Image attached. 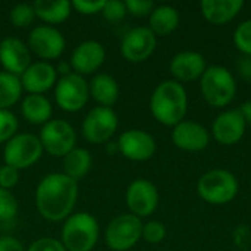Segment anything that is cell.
I'll use <instances>...</instances> for the list:
<instances>
[{
	"instance_id": "obj_1",
	"label": "cell",
	"mask_w": 251,
	"mask_h": 251,
	"mask_svg": "<svg viewBox=\"0 0 251 251\" xmlns=\"http://www.w3.org/2000/svg\"><path fill=\"white\" fill-rule=\"evenodd\" d=\"M78 200V182L62 172L46 175L35 188L38 213L50 222L66 221Z\"/></svg>"
},
{
	"instance_id": "obj_2",
	"label": "cell",
	"mask_w": 251,
	"mask_h": 251,
	"mask_svg": "<svg viewBox=\"0 0 251 251\" xmlns=\"http://www.w3.org/2000/svg\"><path fill=\"white\" fill-rule=\"evenodd\" d=\"M188 107L187 91L178 81L160 82L150 97V112L157 122L175 126L184 121Z\"/></svg>"
},
{
	"instance_id": "obj_3",
	"label": "cell",
	"mask_w": 251,
	"mask_h": 251,
	"mask_svg": "<svg viewBox=\"0 0 251 251\" xmlns=\"http://www.w3.org/2000/svg\"><path fill=\"white\" fill-rule=\"evenodd\" d=\"M100 235L97 219L88 212L72 213L62 226L60 241L66 251H91Z\"/></svg>"
},
{
	"instance_id": "obj_4",
	"label": "cell",
	"mask_w": 251,
	"mask_h": 251,
	"mask_svg": "<svg viewBox=\"0 0 251 251\" xmlns=\"http://www.w3.org/2000/svg\"><path fill=\"white\" fill-rule=\"evenodd\" d=\"M200 90L207 104L213 107L228 106L237 94V82L234 75L219 65L206 68L200 78Z\"/></svg>"
},
{
	"instance_id": "obj_5",
	"label": "cell",
	"mask_w": 251,
	"mask_h": 251,
	"mask_svg": "<svg viewBox=\"0 0 251 251\" xmlns=\"http://www.w3.org/2000/svg\"><path fill=\"white\" fill-rule=\"evenodd\" d=\"M199 196L209 204L221 206L232 201L238 194V179L225 169L206 172L197 184Z\"/></svg>"
},
{
	"instance_id": "obj_6",
	"label": "cell",
	"mask_w": 251,
	"mask_h": 251,
	"mask_svg": "<svg viewBox=\"0 0 251 251\" xmlns=\"http://www.w3.org/2000/svg\"><path fill=\"white\" fill-rule=\"evenodd\" d=\"M43 153L44 150L38 135L24 132L16 134L4 144L3 160L4 165L22 171L35 165L43 156Z\"/></svg>"
},
{
	"instance_id": "obj_7",
	"label": "cell",
	"mask_w": 251,
	"mask_h": 251,
	"mask_svg": "<svg viewBox=\"0 0 251 251\" xmlns=\"http://www.w3.org/2000/svg\"><path fill=\"white\" fill-rule=\"evenodd\" d=\"M141 219L132 213H124L109 222L104 238L110 250L128 251L141 240Z\"/></svg>"
},
{
	"instance_id": "obj_8",
	"label": "cell",
	"mask_w": 251,
	"mask_h": 251,
	"mask_svg": "<svg viewBox=\"0 0 251 251\" xmlns=\"http://www.w3.org/2000/svg\"><path fill=\"white\" fill-rule=\"evenodd\" d=\"M119 125V119L116 112L112 107L97 106L91 109L81 125L82 137L90 144H106L115 135Z\"/></svg>"
},
{
	"instance_id": "obj_9",
	"label": "cell",
	"mask_w": 251,
	"mask_h": 251,
	"mask_svg": "<svg viewBox=\"0 0 251 251\" xmlns=\"http://www.w3.org/2000/svg\"><path fill=\"white\" fill-rule=\"evenodd\" d=\"M43 150L54 157H65L75 149L76 134L74 126L63 119H50L41 126L38 135Z\"/></svg>"
},
{
	"instance_id": "obj_10",
	"label": "cell",
	"mask_w": 251,
	"mask_h": 251,
	"mask_svg": "<svg viewBox=\"0 0 251 251\" xmlns=\"http://www.w3.org/2000/svg\"><path fill=\"white\" fill-rule=\"evenodd\" d=\"M88 97V82L75 72L59 78L54 85V100L57 106L68 113L79 112L87 104Z\"/></svg>"
},
{
	"instance_id": "obj_11",
	"label": "cell",
	"mask_w": 251,
	"mask_h": 251,
	"mask_svg": "<svg viewBox=\"0 0 251 251\" xmlns=\"http://www.w3.org/2000/svg\"><path fill=\"white\" fill-rule=\"evenodd\" d=\"M28 49L41 60H54L62 56L66 47L63 34L50 25H38L28 35Z\"/></svg>"
},
{
	"instance_id": "obj_12",
	"label": "cell",
	"mask_w": 251,
	"mask_h": 251,
	"mask_svg": "<svg viewBox=\"0 0 251 251\" xmlns=\"http://www.w3.org/2000/svg\"><path fill=\"white\" fill-rule=\"evenodd\" d=\"M157 37L149 26H137L125 34L121 43V53L131 63L147 60L156 50Z\"/></svg>"
},
{
	"instance_id": "obj_13",
	"label": "cell",
	"mask_w": 251,
	"mask_h": 251,
	"mask_svg": "<svg viewBox=\"0 0 251 251\" xmlns=\"http://www.w3.org/2000/svg\"><path fill=\"white\" fill-rule=\"evenodd\" d=\"M125 201L132 215L137 218H147L154 213L159 206V191L149 179L132 181L125 194Z\"/></svg>"
},
{
	"instance_id": "obj_14",
	"label": "cell",
	"mask_w": 251,
	"mask_h": 251,
	"mask_svg": "<svg viewBox=\"0 0 251 251\" xmlns=\"http://www.w3.org/2000/svg\"><path fill=\"white\" fill-rule=\"evenodd\" d=\"M116 143L119 153L132 162L149 160L156 151V141L153 135L141 129H128L122 132Z\"/></svg>"
},
{
	"instance_id": "obj_15",
	"label": "cell",
	"mask_w": 251,
	"mask_h": 251,
	"mask_svg": "<svg viewBox=\"0 0 251 251\" xmlns=\"http://www.w3.org/2000/svg\"><path fill=\"white\" fill-rule=\"evenodd\" d=\"M106 60V50L101 43L96 40H87L79 43L71 56V68L75 74L84 76L94 74Z\"/></svg>"
},
{
	"instance_id": "obj_16",
	"label": "cell",
	"mask_w": 251,
	"mask_h": 251,
	"mask_svg": "<svg viewBox=\"0 0 251 251\" xmlns=\"http://www.w3.org/2000/svg\"><path fill=\"white\" fill-rule=\"evenodd\" d=\"M0 63L4 72L21 76L32 63L31 51L22 40L6 37L0 41Z\"/></svg>"
},
{
	"instance_id": "obj_17",
	"label": "cell",
	"mask_w": 251,
	"mask_h": 251,
	"mask_svg": "<svg viewBox=\"0 0 251 251\" xmlns=\"http://www.w3.org/2000/svg\"><path fill=\"white\" fill-rule=\"evenodd\" d=\"M247 124L238 109L222 112L212 125V134L219 144L234 146L241 141L246 134Z\"/></svg>"
},
{
	"instance_id": "obj_18",
	"label": "cell",
	"mask_w": 251,
	"mask_h": 251,
	"mask_svg": "<svg viewBox=\"0 0 251 251\" xmlns=\"http://www.w3.org/2000/svg\"><path fill=\"white\" fill-rule=\"evenodd\" d=\"M22 90L28 94H44L57 82V72L53 65L44 60L31 63L19 76Z\"/></svg>"
},
{
	"instance_id": "obj_19",
	"label": "cell",
	"mask_w": 251,
	"mask_h": 251,
	"mask_svg": "<svg viewBox=\"0 0 251 251\" xmlns=\"http://www.w3.org/2000/svg\"><path fill=\"white\" fill-rule=\"evenodd\" d=\"M174 144L185 151H201L209 146L210 135L207 129L194 121H182L172 129Z\"/></svg>"
},
{
	"instance_id": "obj_20",
	"label": "cell",
	"mask_w": 251,
	"mask_h": 251,
	"mask_svg": "<svg viewBox=\"0 0 251 251\" xmlns=\"http://www.w3.org/2000/svg\"><path fill=\"white\" fill-rule=\"evenodd\" d=\"M169 69L175 76V81L190 82L201 78L206 71V59L199 51H181L172 57Z\"/></svg>"
},
{
	"instance_id": "obj_21",
	"label": "cell",
	"mask_w": 251,
	"mask_h": 251,
	"mask_svg": "<svg viewBox=\"0 0 251 251\" xmlns=\"http://www.w3.org/2000/svg\"><path fill=\"white\" fill-rule=\"evenodd\" d=\"M243 6V0H203L200 3V10L207 22L213 25H224L232 21Z\"/></svg>"
},
{
	"instance_id": "obj_22",
	"label": "cell",
	"mask_w": 251,
	"mask_h": 251,
	"mask_svg": "<svg viewBox=\"0 0 251 251\" xmlns=\"http://www.w3.org/2000/svg\"><path fill=\"white\" fill-rule=\"evenodd\" d=\"M90 97L101 106V107H112L119 99V85L118 81L109 74H97L88 82Z\"/></svg>"
},
{
	"instance_id": "obj_23",
	"label": "cell",
	"mask_w": 251,
	"mask_h": 251,
	"mask_svg": "<svg viewBox=\"0 0 251 251\" xmlns=\"http://www.w3.org/2000/svg\"><path fill=\"white\" fill-rule=\"evenodd\" d=\"M21 113L26 122L32 125H44L51 119L53 107L44 94H28L21 101Z\"/></svg>"
},
{
	"instance_id": "obj_24",
	"label": "cell",
	"mask_w": 251,
	"mask_h": 251,
	"mask_svg": "<svg viewBox=\"0 0 251 251\" xmlns=\"http://www.w3.org/2000/svg\"><path fill=\"white\" fill-rule=\"evenodd\" d=\"M35 18L41 19L47 25H57L65 22L71 15V3L66 0H35L32 3Z\"/></svg>"
},
{
	"instance_id": "obj_25",
	"label": "cell",
	"mask_w": 251,
	"mask_h": 251,
	"mask_svg": "<svg viewBox=\"0 0 251 251\" xmlns=\"http://www.w3.org/2000/svg\"><path fill=\"white\" fill-rule=\"evenodd\" d=\"M179 25V12L174 6H157L149 16V28L157 37L169 35Z\"/></svg>"
},
{
	"instance_id": "obj_26",
	"label": "cell",
	"mask_w": 251,
	"mask_h": 251,
	"mask_svg": "<svg viewBox=\"0 0 251 251\" xmlns=\"http://www.w3.org/2000/svg\"><path fill=\"white\" fill-rule=\"evenodd\" d=\"M93 165V157L87 149L75 147L71 153L63 157V172L66 176L74 179L75 182L81 181L87 176Z\"/></svg>"
},
{
	"instance_id": "obj_27",
	"label": "cell",
	"mask_w": 251,
	"mask_h": 251,
	"mask_svg": "<svg viewBox=\"0 0 251 251\" xmlns=\"http://www.w3.org/2000/svg\"><path fill=\"white\" fill-rule=\"evenodd\" d=\"M22 84L19 76L0 71V110H9L22 96Z\"/></svg>"
},
{
	"instance_id": "obj_28",
	"label": "cell",
	"mask_w": 251,
	"mask_h": 251,
	"mask_svg": "<svg viewBox=\"0 0 251 251\" xmlns=\"http://www.w3.org/2000/svg\"><path fill=\"white\" fill-rule=\"evenodd\" d=\"M35 19L34 6L29 3H18L9 12V21L16 28H26Z\"/></svg>"
},
{
	"instance_id": "obj_29",
	"label": "cell",
	"mask_w": 251,
	"mask_h": 251,
	"mask_svg": "<svg viewBox=\"0 0 251 251\" xmlns=\"http://www.w3.org/2000/svg\"><path fill=\"white\" fill-rule=\"evenodd\" d=\"M18 215V201L12 191L0 188V222H9Z\"/></svg>"
},
{
	"instance_id": "obj_30",
	"label": "cell",
	"mask_w": 251,
	"mask_h": 251,
	"mask_svg": "<svg viewBox=\"0 0 251 251\" xmlns=\"http://www.w3.org/2000/svg\"><path fill=\"white\" fill-rule=\"evenodd\" d=\"M235 47L246 56H251V19L243 21L234 32Z\"/></svg>"
},
{
	"instance_id": "obj_31",
	"label": "cell",
	"mask_w": 251,
	"mask_h": 251,
	"mask_svg": "<svg viewBox=\"0 0 251 251\" xmlns=\"http://www.w3.org/2000/svg\"><path fill=\"white\" fill-rule=\"evenodd\" d=\"M19 122L10 110H0V144L7 143L16 135Z\"/></svg>"
},
{
	"instance_id": "obj_32",
	"label": "cell",
	"mask_w": 251,
	"mask_h": 251,
	"mask_svg": "<svg viewBox=\"0 0 251 251\" xmlns=\"http://www.w3.org/2000/svg\"><path fill=\"white\" fill-rule=\"evenodd\" d=\"M166 237V228L159 221H150L147 224H143V232L141 238L150 244H159Z\"/></svg>"
},
{
	"instance_id": "obj_33",
	"label": "cell",
	"mask_w": 251,
	"mask_h": 251,
	"mask_svg": "<svg viewBox=\"0 0 251 251\" xmlns=\"http://www.w3.org/2000/svg\"><path fill=\"white\" fill-rule=\"evenodd\" d=\"M101 13H103V16L109 22H119V21H122L126 16L128 10H126V6H125V1H121V0H106Z\"/></svg>"
},
{
	"instance_id": "obj_34",
	"label": "cell",
	"mask_w": 251,
	"mask_h": 251,
	"mask_svg": "<svg viewBox=\"0 0 251 251\" xmlns=\"http://www.w3.org/2000/svg\"><path fill=\"white\" fill-rule=\"evenodd\" d=\"M125 6H126L128 13H131L134 16H138V18L150 16V13L156 7L151 0H126Z\"/></svg>"
},
{
	"instance_id": "obj_35",
	"label": "cell",
	"mask_w": 251,
	"mask_h": 251,
	"mask_svg": "<svg viewBox=\"0 0 251 251\" xmlns=\"http://www.w3.org/2000/svg\"><path fill=\"white\" fill-rule=\"evenodd\" d=\"M26 251H66V249L63 247L60 240L44 237L31 243V246L26 249Z\"/></svg>"
},
{
	"instance_id": "obj_36",
	"label": "cell",
	"mask_w": 251,
	"mask_h": 251,
	"mask_svg": "<svg viewBox=\"0 0 251 251\" xmlns=\"http://www.w3.org/2000/svg\"><path fill=\"white\" fill-rule=\"evenodd\" d=\"M104 1L106 0H100V1L75 0L71 3V6L81 15H96V13H101V10L104 7Z\"/></svg>"
},
{
	"instance_id": "obj_37",
	"label": "cell",
	"mask_w": 251,
	"mask_h": 251,
	"mask_svg": "<svg viewBox=\"0 0 251 251\" xmlns=\"http://www.w3.org/2000/svg\"><path fill=\"white\" fill-rule=\"evenodd\" d=\"M19 181V171L12 168V166H7V165H3L0 166V188H4V190H12Z\"/></svg>"
},
{
	"instance_id": "obj_38",
	"label": "cell",
	"mask_w": 251,
	"mask_h": 251,
	"mask_svg": "<svg viewBox=\"0 0 251 251\" xmlns=\"http://www.w3.org/2000/svg\"><path fill=\"white\" fill-rule=\"evenodd\" d=\"M0 251H26L22 243L10 235L0 237Z\"/></svg>"
},
{
	"instance_id": "obj_39",
	"label": "cell",
	"mask_w": 251,
	"mask_h": 251,
	"mask_svg": "<svg viewBox=\"0 0 251 251\" xmlns=\"http://www.w3.org/2000/svg\"><path fill=\"white\" fill-rule=\"evenodd\" d=\"M237 71H238V74L244 79L251 81V56H246L244 54L243 57L238 59V62H237Z\"/></svg>"
},
{
	"instance_id": "obj_40",
	"label": "cell",
	"mask_w": 251,
	"mask_h": 251,
	"mask_svg": "<svg viewBox=\"0 0 251 251\" xmlns=\"http://www.w3.org/2000/svg\"><path fill=\"white\" fill-rule=\"evenodd\" d=\"M246 121V124H250L251 125V100H247L241 104V107L238 109Z\"/></svg>"
},
{
	"instance_id": "obj_41",
	"label": "cell",
	"mask_w": 251,
	"mask_h": 251,
	"mask_svg": "<svg viewBox=\"0 0 251 251\" xmlns=\"http://www.w3.org/2000/svg\"><path fill=\"white\" fill-rule=\"evenodd\" d=\"M71 69H72V68H71V63H69V62H59V65H57V68H56V72H57V74H62V76H65V75L74 72V71H71Z\"/></svg>"
}]
</instances>
